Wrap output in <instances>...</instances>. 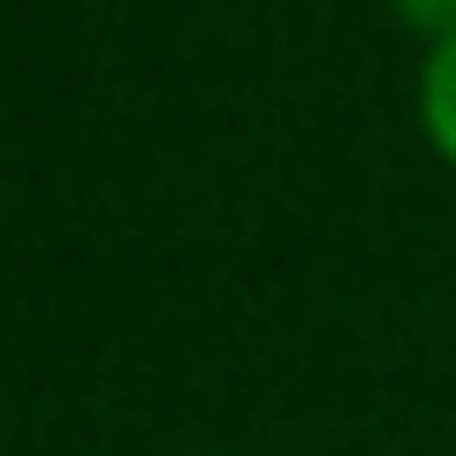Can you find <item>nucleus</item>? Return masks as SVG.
<instances>
[{
  "label": "nucleus",
  "instance_id": "obj_1",
  "mask_svg": "<svg viewBox=\"0 0 456 456\" xmlns=\"http://www.w3.org/2000/svg\"><path fill=\"white\" fill-rule=\"evenodd\" d=\"M419 130L434 145V160L456 175V31L434 38L419 61Z\"/></svg>",
  "mask_w": 456,
  "mask_h": 456
},
{
  "label": "nucleus",
  "instance_id": "obj_2",
  "mask_svg": "<svg viewBox=\"0 0 456 456\" xmlns=\"http://www.w3.org/2000/svg\"><path fill=\"white\" fill-rule=\"evenodd\" d=\"M388 16L434 46V38H449V31H456V0H388Z\"/></svg>",
  "mask_w": 456,
  "mask_h": 456
}]
</instances>
